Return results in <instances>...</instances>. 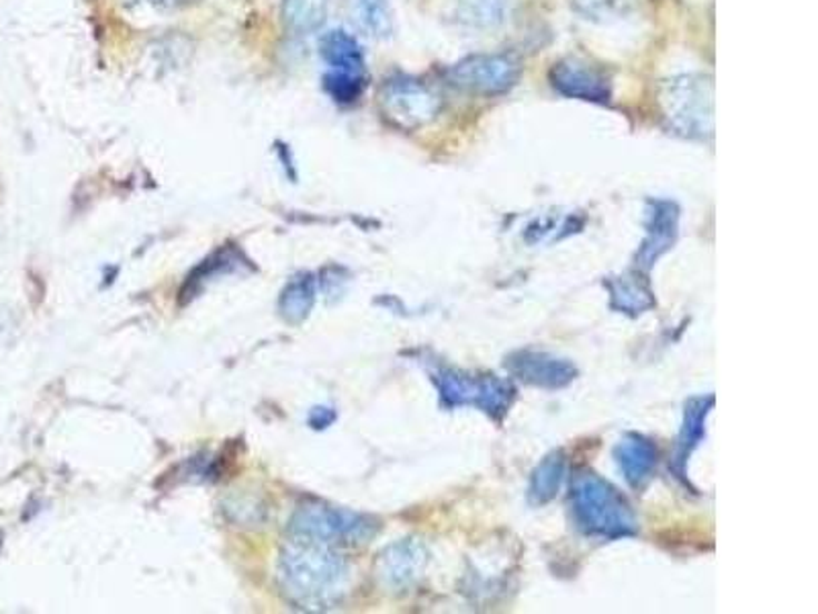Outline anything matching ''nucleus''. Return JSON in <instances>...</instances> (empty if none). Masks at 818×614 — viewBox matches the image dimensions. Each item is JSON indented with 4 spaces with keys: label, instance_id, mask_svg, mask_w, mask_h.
I'll return each mask as SVG.
<instances>
[{
    "label": "nucleus",
    "instance_id": "f257e3e1",
    "mask_svg": "<svg viewBox=\"0 0 818 614\" xmlns=\"http://www.w3.org/2000/svg\"><path fill=\"white\" fill-rule=\"evenodd\" d=\"M279 576L293 601L322 608L347 592L348 565L325 543L295 537L281 553Z\"/></svg>",
    "mask_w": 818,
    "mask_h": 614
},
{
    "label": "nucleus",
    "instance_id": "f03ea898",
    "mask_svg": "<svg viewBox=\"0 0 818 614\" xmlns=\"http://www.w3.org/2000/svg\"><path fill=\"white\" fill-rule=\"evenodd\" d=\"M577 527L595 539L616 540L636 535V518L621 494L595 474H580L571 488Z\"/></svg>",
    "mask_w": 818,
    "mask_h": 614
},
{
    "label": "nucleus",
    "instance_id": "7ed1b4c3",
    "mask_svg": "<svg viewBox=\"0 0 818 614\" xmlns=\"http://www.w3.org/2000/svg\"><path fill=\"white\" fill-rule=\"evenodd\" d=\"M659 109L670 129L683 138L714 134V82L702 75L673 76L659 87Z\"/></svg>",
    "mask_w": 818,
    "mask_h": 614
},
{
    "label": "nucleus",
    "instance_id": "20e7f679",
    "mask_svg": "<svg viewBox=\"0 0 818 614\" xmlns=\"http://www.w3.org/2000/svg\"><path fill=\"white\" fill-rule=\"evenodd\" d=\"M291 530L295 537L320 540V543H364L377 530L374 520L369 516L357 515L344 508L310 504L299 508Z\"/></svg>",
    "mask_w": 818,
    "mask_h": 614
},
{
    "label": "nucleus",
    "instance_id": "39448f33",
    "mask_svg": "<svg viewBox=\"0 0 818 614\" xmlns=\"http://www.w3.org/2000/svg\"><path fill=\"white\" fill-rule=\"evenodd\" d=\"M432 379L447 408L473 406L485 415L497 418L508 412L514 396L509 383L499 381L496 377H471L452 369H436L432 371Z\"/></svg>",
    "mask_w": 818,
    "mask_h": 614
},
{
    "label": "nucleus",
    "instance_id": "423d86ee",
    "mask_svg": "<svg viewBox=\"0 0 818 614\" xmlns=\"http://www.w3.org/2000/svg\"><path fill=\"white\" fill-rule=\"evenodd\" d=\"M381 111L397 127L418 129L435 121L442 100L435 88L411 76L389 78L381 88Z\"/></svg>",
    "mask_w": 818,
    "mask_h": 614
},
{
    "label": "nucleus",
    "instance_id": "0eeeda50",
    "mask_svg": "<svg viewBox=\"0 0 818 614\" xmlns=\"http://www.w3.org/2000/svg\"><path fill=\"white\" fill-rule=\"evenodd\" d=\"M518 78L520 62L508 53H475L448 70V82L452 87L485 97L508 92Z\"/></svg>",
    "mask_w": 818,
    "mask_h": 614
},
{
    "label": "nucleus",
    "instance_id": "6e6552de",
    "mask_svg": "<svg viewBox=\"0 0 818 614\" xmlns=\"http://www.w3.org/2000/svg\"><path fill=\"white\" fill-rule=\"evenodd\" d=\"M551 82L563 97L606 105L612 99L610 76L580 58H565L551 68Z\"/></svg>",
    "mask_w": 818,
    "mask_h": 614
},
{
    "label": "nucleus",
    "instance_id": "1a4fd4ad",
    "mask_svg": "<svg viewBox=\"0 0 818 614\" xmlns=\"http://www.w3.org/2000/svg\"><path fill=\"white\" fill-rule=\"evenodd\" d=\"M680 232V209L673 201H649L646 207V238L639 252V264L651 269L661 254L670 251Z\"/></svg>",
    "mask_w": 818,
    "mask_h": 614
},
{
    "label": "nucleus",
    "instance_id": "9d476101",
    "mask_svg": "<svg viewBox=\"0 0 818 614\" xmlns=\"http://www.w3.org/2000/svg\"><path fill=\"white\" fill-rule=\"evenodd\" d=\"M506 364L514 376L520 377L522 381L541 388H565L577 376V369L569 361L551 357L545 352H516L509 357Z\"/></svg>",
    "mask_w": 818,
    "mask_h": 614
},
{
    "label": "nucleus",
    "instance_id": "9b49d317",
    "mask_svg": "<svg viewBox=\"0 0 818 614\" xmlns=\"http://www.w3.org/2000/svg\"><path fill=\"white\" fill-rule=\"evenodd\" d=\"M428 553L422 543L413 539L397 540L389 545L379 559V576L389 588H408L422 576Z\"/></svg>",
    "mask_w": 818,
    "mask_h": 614
},
{
    "label": "nucleus",
    "instance_id": "f8f14e48",
    "mask_svg": "<svg viewBox=\"0 0 818 614\" xmlns=\"http://www.w3.org/2000/svg\"><path fill=\"white\" fill-rule=\"evenodd\" d=\"M614 459H616V464L621 467L624 479L631 486H634V488H641L646 479L651 477V474H653V469H655L658 451L643 437H639V435H626L616 445Z\"/></svg>",
    "mask_w": 818,
    "mask_h": 614
},
{
    "label": "nucleus",
    "instance_id": "ddd939ff",
    "mask_svg": "<svg viewBox=\"0 0 818 614\" xmlns=\"http://www.w3.org/2000/svg\"><path fill=\"white\" fill-rule=\"evenodd\" d=\"M320 56L332 70L364 75V51L360 48L359 39L344 29H332L323 36Z\"/></svg>",
    "mask_w": 818,
    "mask_h": 614
},
{
    "label": "nucleus",
    "instance_id": "4468645a",
    "mask_svg": "<svg viewBox=\"0 0 818 614\" xmlns=\"http://www.w3.org/2000/svg\"><path fill=\"white\" fill-rule=\"evenodd\" d=\"M714 398H694L688 401L685 406V418H683L682 432L678 440V452H675V467L683 476V467L688 464L690 455L695 451V447L707 437V418L712 410Z\"/></svg>",
    "mask_w": 818,
    "mask_h": 614
},
{
    "label": "nucleus",
    "instance_id": "2eb2a0df",
    "mask_svg": "<svg viewBox=\"0 0 818 614\" xmlns=\"http://www.w3.org/2000/svg\"><path fill=\"white\" fill-rule=\"evenodd\" d=\"M509 0H455L452 17L460 26L494 29L506 21Z\"/></svg>",
    "mask_w": 818,
    "mask_h": 614
},
{
    "label": "nucleus",
    "instance_id": "dca6fc26",
    "mask_svg": "<svg viewBox=\"0 0 818 614\" xmlns=\"http://www.w3.org/2000/svg\"><path fill=\"white\" fill-rule=\"evenodd\" d=\"M565 479V459L561 452L548 455L543 464L536 467V471L530 479V489L528 496L533 504H546L553 500L561 489V484Z\"/></svg>",
    "mask_w": 818,
    "mask_h": 614
},
{
    "label": "nucleus",
    "instance_id": "f3484780",
    "mask_svg": "<svg viewBox=\"0 0 818 614\" xmlns=\"http://www.w3.org/2000/svg\"><path fill=\"white\" fill-rule=\"evenodd\" d=\"M315 283L310 275H299L286 285L281 295V312L289 322H301L313 308Z\"/></svg>",
    "mask_w": 818,
    "mask_h": 614
},
{
    "label": "nucleus",
    "instance_id": "a211bd4d",
    "mask_svg": "<svg viewBox=\"0 0 818 614\" xmlns=\"http://www.w3.org/2000/svg\"><path fill=\"white\" fill-rule=\"evenodd\" d=\"M328 0H285V19L299 33H310L323 26Z\"/></svg>",
    "mask_w": 818,
    "mask_h": 614
},
{
    "label": "nucleus",
    "instance_id": "6ab92c4d",
    "mask_svg": "<svg viewBox=\"0 0 818 614\" xmlns=\"http://www.w3.org/2000/svg\"><path fill=\"white\" fill-rule=\"evenodd\" d=\"M359 26L374 38H387L393 31V19L387 0H354Z\"/></svg>",
    "mask_w": 818,
    "mask_h": 614
},
{
    "label": "nucleus",
    "instance_id": "aec40b11",
    "mask_svg": "<svg viewBox=\"0 0 818 614\" xmlns=\"http://www.w3.org/2000/svg\"><path fill=\"white\" fill-rule=\"evenodd\" d=\"M367 87V76L352 75V72H338L330 70L323 76V90L338 103V105H352L360 99Z\"/></svg>",
    "mask_w": 818,
    "mask_h": 614
},
{
    "label": "nucleus",
    "instance_id": "412c9836",
    "mask_svg": "<svg viewBox=\"0 0 818 614\" xmlns=\"http://www.w3.org/2000/svg\"><path fill=\"white\" fill-rule=\"evenodd\" d=\"M612 303L614 308L624 310V312H631V314H641L649 310L653 305V298L651 293L641 287L636 281H629V279H619L614 281L612 285Z\"/></svg>",
    "mask_w": 818,
    "mask_h": 614
},
{
    "label": "nucleus",
    "instance_id": "4be33fe9",
    "mask_svg": "<svg viewBox=\"0 0 818 614\" xmlns=\"http://www.w3.org/2000/svg\"><path fill=\"white\" fill-rule=\"evenodd\" d=\"M626 0H571L577 13L585 14L587 19H606L621 13Z\"/></svg>",
    "mask_w": 818,
    "mask_h": 614
},
{
    "label": "nucleus",
    "instance_id": "5701e85b",
    "mask_svg": "<svg viewBox=\"0 0 818 614\" xmlns=\"http://www.w3.org/2000/svg\"><path fill=\"white\" fill-rule=\"evenodd\" d=\"M335 415L330 408H315L311 415L310 422L313 428H325L334 422Z\"/></svg>",
    "mask_w": 818,
    "mask_h": 614
},
{
    "label": "nucleus",
    "instance_id": "b1692460",
    "mask_svg": "<svg viewBox=\"0 0 818 614\" xmlns=\"http://www.w3.org/2000/svg\"><path fill=\"white\" fill-rule=\"evenodd\" d=\"M148 2H178V0H148Z\"/></svg>",
    "mask_w": 818,
    "mask_h": 614
}]
</instances>
